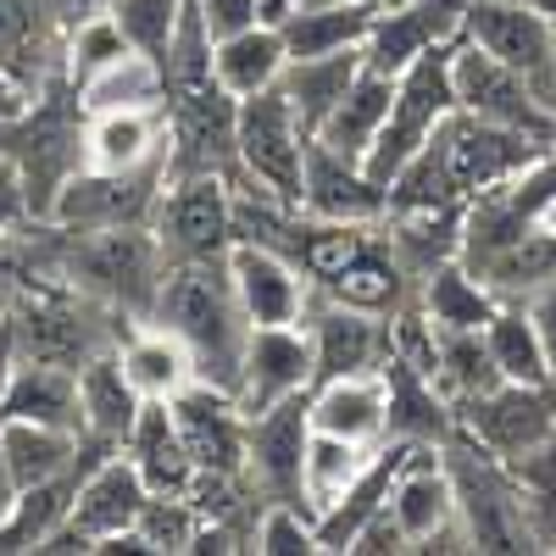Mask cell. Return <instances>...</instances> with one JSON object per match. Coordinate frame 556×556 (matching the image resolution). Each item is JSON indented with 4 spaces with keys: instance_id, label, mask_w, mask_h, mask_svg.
<instances>
[{
    "instance_id": "cell-47",
    "label": "cell",
    "mask_w": 556,
    "mask_h": 556,
    "mask_svg": "<svg viewBox=\"0 0 556 556\" xmlns=\"http://www.w3.org/2000/svg\"><path fill=\"white\" fill-rule=\"evenodd\" d=\"M28 106H34V89H28L17 73H7V67H0V123H17Z\"/></svg>"
},
{
    "instance_id": "cell-16",
    "label": "cell",
    "mask_w": 556,
    "mask_h": 556,
    "mask_svg": "<svg viewBox=\"0 0 556 556\" xmlns=\"http://www.w3.org/2000/svg\"><path fill=\"white\" fill-rule=\"evenodd\" d=\"M456 429H468L484 451L513 462V456H523V451H534L540 440L556 434V384L501 379L495 390H484L479 401H468L456 412Z\"/></svg>"
},
{
    "instance_id": "cell-10",
    "label": "cell",
    "mask_w": 556,
    "mask_h": 556,
    "mask_svg": "<svg viewBox=\"0 0 556 556\" xmlns=\"http://www.w3.org/2000/svg\"><path fill=\"white\" fill-rule=\"evenodd\" d=\"M451 78H456V106L462 112H473L484 123H501L513 134H529V139H540V146L556 151V112L534 96V84L523 73H513L490 51H479L473 39H456Z\"/></svg>"
},
{
    "instance_id": "cell-20",
    "label": "cell",
    "mask_w": 556,
    "mask_h": 556,
    "mask_svg": "<svg viewBox=\"0 0 556 556\" xmlns=\"http://www.w3.org/2000/svg\"><path fill=\"white\" fill-rule=\"evenodd\" d=\"M228 273H235V290L251 312L256 329H278V323H301L306 317V301H312V278L273 245H251V240H235L228 251Z\"/></svg>"
},
{
    "instance_id": "cell-22",
    "label": "cell",
    "mask_w": 556,
    "mask_h": 556,
    "mask_svg": "<svg viewBox=\"0 0 556 556\" xmlns=\"http://www.w3.org/2000/svg\"><path fill=\"white\" fill-rule=\"evenodd\" d=\"M312 390V340L301 323H278V329H256L251 334V351H245V374H240V412L256 417L278 401H290Z\"/></svg>"
},
{
    "instance_id": "cell-5",
    "label": "cell",
    "mask_w": 556,
    "mask_h": 556,
    "mask_svg": "<svg viewBox=\"0 0 556 556\" xmlns=\"http://www.w3.org/2000/svg\"><path fill=\"white\" fill-rule=\"evenodd\" d=\"M73 89L67 84H51V96L34 101L17 123H0V134H12L17 146H0V156H12L17 173H23V190H28V212L34 223H51L56 212V195L73 173H84V117H73Z\"/></svg>"
},
{
    "instance_id": "cell-37",
    "label": "cell",
    "mask_w": 556,
    "mask_h": 556,
    "mask_svg": "<svg viewBox=\"0 0 556 556\" xmlns=\"http://www.w3.org/2000/svg\"><path fill=\"white\" fill-rule=\"evenodd\" d=\"M434 384H440V395L451 401V412H462L468 401H479L484 390H495V384H501V367H495V356H490L484 329H456V334H440Z\"/></svg>"
},
{
    "instance_id": "cell-45",
    "label": "cell",
    "mask_w": 556,
    "mask_h": 556,
    "mask_svg": "<svg viewBox=\"0 0 556 556\" xmlns=\"http://www.w3.org/2000/svg\"><path fill=\"white\" fill-rule=\"evenodd\" d=\"M34 290V278H28V267H23V256L7 245V240H0V317H7L23 295Z\"/></svg>"
},
{
    "instance_id": "cell-51",
    "label": "cell",
    "mask_w": 556,
    "mask_h": 556,
    "mask_svg": "<svg viewBox=\"0 0 556 556\" xmlns=\"http://www.w3.org/2000/svg\"><path fill=\"white\" fill-rule=\"evenodd\" d=\"M106 7V0H78V12H101Z\"/></svg>"
},
{
    "instance_id": "cell-12",
    "label": "cell",
    "mask_w": 556,
    "mask_h": 556,
    "mask_svg": "<svg viewBox=\"0 0 556 556\" xmlns=\"http://www.w3.org/2000/svg\"><path fill=\"white\" fill-rule=\"evenodd\" d=\"M156 235L167 262H195V256H228L240 240L235 228V184L217 173L173 178L156 201Z\"/></svg>"
},
{
    "instance_id": "cell-33",
    "label": "cell",
    "mask_w": 556,
    "mask_h": 556,
    "mask_svg": "<svg viewBox=\"0 0 556 556\" xmlns=\"http://www.w3.org/2000/svg\"><path fill=\"white\" fill-rule=\"evenodd\" d=\"M406 278H412V267L395 256V245L384 235V240L367 245L345 273H334L317 295H329L340 306H356V312H374V317H395L406 306Z\"/></svg>"
},
{
    "instance_id": "cell-36",
    "label": "cell",
    "mask_w": 556,
    "mask_h": 556,
    "mask_svg": "<svg viewBox=\"0 0 556 556\" xmlns=\"http://www.w3.org/2000/svg\"><path fill=\"white\" fill-rule=\"evenodd\" d=\"M495 290L479 285V278L456 262H440L429 278H424V312L440 334H456V329H484V323L495 317Z\"/></svg>"
},
{
    "instance_id": "cell-35",
    "label": "cell",
    "mask_w": 556,
    "mask_h": 556,
    "mask_svg": "<svg viewBox=\"0 0 556 556\" xmlns=\"http://www.w3.org/2000/svg\"><path fill=\"white\" fill-rule=\"evenodd\" d=\"M484 340H490V356L501 367V379H513V384H556L529 301H501L495 317L484 323Z\"/></svg>"
},
{
    "instance_id": "cell-30",
    "label": "cell",
    "mask_w": 556,
    "mask_h": 556,
    "mask_svg": "<svg viewBox=\"0 0 556 556\" xmlns=\"http://www.w3.org/2000/svg\"><path fill=\"white\" fill-rule=\"evenodd\" d=\"M0 417H28V424H51L67 434H84V401H78V374L73 367H45V362H17V374L0 401Z\"/></svg>"
},
{
    "instance_id": "cell-50",
    "label": "cell",
    "mask_w": 556,
    "mask_h": 556,
    "mask_svg": "<svg viewBox=\"0 0 556 556\" xmlns=\"http://www.w3.org/2000/svg\"><path fill=\"white\" fill-rule=\"evenodd\" d=\"M545 228H551V235H556V190H551V201H545V217H540Z\"/></svg>"
},
{
    "instance_id": "cell-28",
    "label": "cell",
    "mask_w": 556,
    "mask_h": 556,
    "mask_svg": "<svg viewBox=\"0 0 556 556\" xmlns=\"http://www.w3.org/2000/svg\"><path fill=\"white\" fill-rule=\"evenodd\" d=\"M78 401H84V434L101 440V445H123L146 412V395L134 390V379L123 374V356L101 351L96 362L78 367Z\"/></svg>"
},
{
    "instance_id": "cell-3",
    "label": "cell",
    "mask_w": 556,
    "mask_h": 556,
    "mask_svg": "<svg viewBox=\"0 0 556 556\" xmlns=\"http://www.w3.org/2000/svg\"><path fill=\"white\" fill-rule=\"evenodd\" d=\"M440 456H445V473L456 490L462 534H468L473 551H545L529 506H523V490L495 451H484L468 429H456L440 445Z\"/></svg>"
},
{
    "instance_id": "cell-8",
    "label": "cell",
    "mask_w": 556,
    "mask_h": 556,
    "mask_svg": "<svg viewBox=\"0 0 556 556\" xmlns=\"http://www.w3.org/2000/svg\"><path fill=\"white\" fill-rule=\"evenodd\" d=\"M173 184L167 167V146L134 167H84L62 184L51 223L62 235H78V228H123V223H146L162 201V190Z\"/></svg>"
},
{
    "instance_id": "cell-25",
    "label": "cell",
    "mask_w": 556,
    "mask_h": 556,
    "mask_svg": "<svg viewBox=\"0 0 556 556\" xmlns=\"http://www.w3.org/2000/svg\"><path fill=\"white\" fill-rule=\"evenodd\" d=\"M379 7L367 0H295L273 23L285 34V51L295 56H334V51H362L367 34H374Z\"/></svg>"
},
{
    "instance_id": "cell-27",
    "label": "cell",
    "mask_w": 556,
    "mask_h": 556,
    "mask_svg": "<svg viewBox=\"0 0 556 556\" xmlns=\"http://www.w3.org/2000/svg\"><path fill=\"white\" fill-rule=\"evenodd\" d=\"M390 101H395V73L362 67L356 84L345 89V101L334 106V117L317 128V146H329L334 156L367 167V151L379 146V134H384V123H390Z\"/></svg>"
},
{
    "instance_id": "cell-32",
    "label": "cell",
    "mask_w": 556,
    "mask_h": 556,
    "mask_svg": "<svg viewBox=\"0 0 556 556\" xmlns=\"http://www.w3.org/2000/svg\"><path fill=\"white\" fill-rule=\"evenodd\" d=\"M101 456H112V451H96L89 462H78L73 473H62V479H45V484L23 490V495H17V506H12L7 518H0V551H45V540H51V534L67 523V513H73V501H78L84 473L96 468Z\"/></svg>"
},
{
    "instance_id": "cell-19",
    "label": "cell",
    "mask_w": 556,
    "mask_h": 556,
    "mask_svg": "<svg viewBox=\"0 0 556 556\" xmlns=\"http://www.w3.org/2000/svg\"><path fill=\"white\" fill-rule=\"evenodd\" d=\"M462 17H468V0H401L374 17L362 56L379 73H406L417 56H429L434 45L462 39Z\"/></svg>"
},
{
    "instance_id": "cell-7",
    "label": "cell",
    "mask_w": 556,
    "mask_h": 556,
    "mask_svg": "<svg viewBox=\"0 0 556 556\" xmlns=\"http://www.w3.org/2000/svg\"><path fill=\"white\" fill-rule=\"evenodd\" d=\"M306 146L312 134L301 128L295 106L285 101V89H262V96L240 101V128H235V151H240V178L251 190L301 206V178H306Z\"/></svg>"
},
{
    "instance_id": "cell-26",
    "label": "cell",
    "mask_w": 556,
    "mask_h": 556,
    "mask_svg": "<svg viewBox=\"0 0 556 556\" xmlns=\"http://www.w3.org/2000/svg\"><path fill=\"white\" fill-rule=\"evenodd\" d=\"M123 456L139 468V479L151 484V495H190L195 490V456L190 445H184L178 434V417L167 401H146V412H139L134 434L123 440Z\"/></svg>"
},
{
    "instance_id": "cell-9",
    "label": "cell",
    "mask_w": 556,
    "mask_h": 556,
    "mask_svg": "<svg viewBox=\"0 0 556 556\" xmlns=\"http://www.w3.org/2000/svg\"><path fill=\"white\" fill-rule=\"evenodd\" d=\"M96 295L73 301L67 290H28L12 312L7 329L17 345V362H45V367H78L96 362L101 351H112V329L96 323Z\"/></svg>"
},
{
    "instance_id": "cell-13",
    "label": "cell",
    "mask_w": 556,
    "mask_h": 556,
    "mask_svg": "<svg viewBox=\"0 0 556 556\" xmlns=\"http://www.w3.org/2000/svg\"><path fill=\"white\" fill-rule=\"evenodd\" d=\"M146 501H151V484L139 479L134 462H128V456H101L96 468L84 473L67 523L45 540V551H96V545H106V540L139 529Z\"/></svg>"
},
{
    "instance_id": "cell-44",
    "label": "cell",
    "mask_w": 556,
    "mask_h": 556,
    "mask_svg": "<svg viewBox=\"0 0 556 556\" xmlns=\"http://www.w3.org/2000/svg\"><path fill=\"white\" fill-rule=\"evenodd\" d=\"M201 17H206L212 39H223V34H240V28L262 23L267 0H201Z\"/></svg>"
},
{
    "instance_id": "cell-29",
    "label": "cell",
    "mask_w": 556,
    "mask_h": 556,
    "mask_svg": "<svg viewBox=\"0 0 556 556\" xmlns=\"http://www.w3.org/2000/svg\"><path fill=\"white\" fill-rule=\"evenodd\" d=\"M212 67H217L228 96L251 101V96H262V89H273L278 78H285V67H290L285 34H278L273 17H262V23H251L240 34H223V39H212Z\"/></svg>"
},
{
    "instance_id": "cell-2",
    "label": "cell",
    "mask_w": 556,
    "mask_h": 556,
    "mask_svg": "<svg viewBox=\"0 0 556 556\" xmlns=\"http://www.w3.org/2000/svg\"><path fill=\"white\" fill-rule=\"evenodd\" d=\"M540 156H551V146L456 106L434 128L429 146L406 162V173L390 184V201H401V206H468L490 184L534 167Z\"/></svg>"
},
{
    "instance_id": "cell-42",
    "label": "cell",
    "mask_w": 556,
    "mask_h": 556,
    "mask_svg": "<svg viewBox=\"0 0 556 556\" xmlns=\"http://www.w3.org/2000/svg\"><path fill=\"white\" fill-rule=\"evenodd\" d=\"M206 518L190 495H151L146 513H139V534L151 551H195Z\"/></svg>"
},
{
    "instance_id": "cell-1",
    "label": "cell",
    "mask_w": 556,
    "mask_h": 556,
    "mask_svg": "<svg viewBox=\"0 0 556 556\" xmlns=\"http://www.w3.org/2000/svg\"><path fill=\"white\" fill-rule=\"evenodd\" d=\"M156 329H167L195 362V379L217 384L235 395L245 374V351L256 323L235 290L228 256H195V262H173L156 295Z\"/></svg>"
},
{
    "instance_id": "cell-49",
    "label": "cell",
    "mask_w": 556,
    "mask_h": 556,
    "mask_svg": "<svg viewBox=\"0 0 556 556\" xmlns=\"http://www.w3.org/2000/svg\"><path fill=\"white\" fill-rule=\"evenodd\" d=\"M17 479H12V468H7V456H0V518H7L12 513V506H17Z\"/></svg>"
},
{
    "instance_id": "cell-6",
    "label": "cell",
    "mask_w": 556,
    "mask_h": 556,
    "mask_svg": "<svg viewBox=\"0 0 556 556\" xmlns=\"http://www.w3.org/2000/svg\"><path fill=\"white\" fill-rule=\"evenodd\" d=\"M451 56L456 39L434 45L429 56H417L406 73H395V101H390V123L379 134V146L367 151V173L379 184H395L406 173V162L434 139V128L456 112V78H451Z\"/></svg>"
},
{
    "instance_id": "cell-34",
    "label": "cell",
    "mask_w": 556,
    "mask_h": 556,
    "mask_svg": "<svg viewBox=\"0 0 556 556\" xmlns=\"http://www.w3.org/2000/svg\"><path fill=\"white\" fill-rule=\"evenodd\" d=\"M167 146V117L156 106H112L89 112L84 128V167H134Z\"/></svg>"
},
{
    "instance_id": "cell-17",
    "label": "cell",
    "mask_w": 556,
    "mask_h": 556,
    "mask_svg": "<svg viewBox=\"0 0 556 556\" xmlns=\"http://www.w3.org/2000/svg\"><path fill=\"white\" fill-rule=\"evenodd\" d=\"M390 513L406 534L412 551H473L456 518V490L445 473V456H434V445H424L395 479L390 490Z\"/></svg>"
},
{
    "instance_id": "cell-4",
    "label": "cell",
    "mask_w": 556,
    "mask_h": 556,
    "mask_svg": "<svg viewBox=\"0 0 556 556\" xmlns=\"http://www.w3.org/2000/svg\"><path fill=\"white\" fill-rule=\"evenodd\" d=\"M167 251L162 235L146 223H123V228H78L73 251L62 262V273L84 295H96L112 312L128 317H156V295L167 278Z\"/></svg>"
},
{
    "instance_id": "cell-46",
    "label": "cell",
    "mask_w": 556,
    "mask_h": 556,
    "mask_svg": "<svg viewBox=\"0 0 556 556\" xmlns=\"http://www.w3.org/2000/svg\"><path fill=\"white\" fill-rule=\"evenodd\" d=\"M529 312H534V329H540V340H545V356H551V374H556V285L534 290V295H529Z\"/></svg>"
},
{
    "instance_id": "cell-38",
    "label": "cell",
    "mask_w": 556,
    "mask_h": 556,
    "mask_svg": "<svg viewBox=\"0 0 556 556\" xmlns=\"http://www.w3.org/2000/svg\"><path fill=\"white\" fill-rule=\"evenodd\" d=\"M123 374L134 379V390L146 401H173L184 384H195V362L167 329H151V334H134L123 351Z\"/></svg>"
},
{
    "instance_id": "cell-21",
    "label": "cell",
    "mask_w": 556,
    "mask_h": 556,
    "mask_svg": "<svg viewBox=\"0 0 556 556\" xmlns=\"http://www.w3.org/2000/svg\"><path fill=\"white\" fill-rule=\"evenodd\" d=\"M301 212L329 223H384L390 184H379L362 162L334 156L329 146H306V178H301Z\"/></svg>"
},
{
    "instance_id": "cell-41",
    "label": "cell",
    "mask_w": 556,
    "mask_h": 556,
    "mask_svg": "<svg viewBox=\"0 0 556 556\" xmlns=\"http://www.w3.org/2000/svg\"><path fill=\"white\" fill-rule=\"evenodd\" d=\"M506 468H513V479H518V490H523V506H529L540 540L556 545V434L540 440L534 451L513 456Z\"/></svg>"
},
{
    "instance_id": "cell-48",
    "label": "cell",
    "mask_w": 556,
    "mask_h": 556,
    "mask_svg": "<svg viewBox=\"0 0 556 556\" xmlns=\"http://www.w3.org/2000/svg\"><path fill=\"white\" fill-rule=\"evenodd\" d=\"M17 374V345H12V329H7V317H0V401H7V384Z\"/></svg>"
},
{
    "instance_id": "cell-43",
    "label": "cell",
    "mask_w": 556,
    "mask_h": 556,
    "mask_svg": "<svg viewBox=\"0 0 556 556\" xmlns=\"http://www.w3.org/2000/svg\"><path fill=\"white\" fill-rule=\"evenodd\" d=\"M251 551L262 556H317L323 551V534H317V518L301 513V506H267V513L256 518V540Z\"/></svg>"
},
{
    "instance_id": "cell-23",
    "label": "cell",
    "mask_w": 556,
    "mask_h": 556,
    "mask_svg": "<svg viewBox=\"0 0 556 556\" xmlns=\"http://www.w3.org/2000/svg\"><path fill=\"white\" fill-rule=\"evenodd\" d=\"M417 451H424L417 440H384V445H374V456H367V462H362V473L340 490V501L317 513L323 551H351V540H356V534L390 506V490H395L401 468H406Z\"/></svg>"
},
{
    "instance_id": "cell-24",
    "label": "cell",
    "mask_w": 556,
    "mask_h": 556,
    "mask_svg": "<svg viewBox=\"0 0 556 556\" xmlns=\"http://www.w3.org/2000/svg\"><path fill=\"white\" fill-rule=\"evenodd\" d=\"M312 429L340 434L356 445H384L390 440V379L379 374H345L312 390Z\"/></svg>"
},
{
    "instance_id": "cell-31",
    "label": "cell",
    "mask_w": 556,
    "mask_h": 556,
    "mask_svg": "<svg viewBox=\"0 0 556 556\" xmlns=\"http://www.w3.org/2000/svg\"><path fill=\"white\" fill-rule=\"evenodd\" d=\"M367 67L362 51H334V56H295L285 67V78H278V89H285V101L295 106L301 128L317 139V128L334 117V106L345 101V89L356 84V73Z\"/></svg>"
},
{
    "instance_id": "cell-11",
    "label": "cell",
    "mask_w": 556,
    "mask_h": 556,
    "mask_svg": "<svg viewBox=\"0 0 556 556\" xmlns=\"http://www.w3.org/2000/svg\"><path fill=\"white\" fill-rule=\"evenodd\" d=\"M462 39H473L479 51L506 62L534 84V96L556 112V23L540 17L523 0H468Z\"/></svg>"
},
{
    "instance_id": "cell-39",
    "label": "cell",
    "mask_w": 556,
    "mask_h": 556,
    "mask_svg": "<svg viewBox=\"0 0 556 556\" xmlns=\"http://www.w3.org/2000/svg\"><path fill=\"white\" fill-rule=\"evenodd\" d=\"M367 456H374V445H356V440L312 429V445H306V506H312V518L323 513V506L340 501V490L362 473Z\"/></svg>"
},
{
    "instance_id": "cell-18",
    "label": "cell",
    "mask_w": 556,
    "mask_h": 556,
    "mask_svg": "<svg viewBox=\"0 0 556 556\" xmlns=\"http://www.w3.org/2000/svg\"><path fill=\"white\" fill-rule=\"evenodd\" d=\"M306 340H312V390L345 379V374H379L395 356V329L374 312H356L323 295V306L306 317Z\"/></svg>"
},
{
    "instance_id": "cell-15",
    "label": "cell",
    "mask_w": 556,
    "mask_h": 556,
    "mask_svg": "<svg viewBox=\"0 0 556 556\" xmlns=\"http://www.w3.org/2000/svg\"><path fill=\"white\" fill-rule=\"evenodd\" d=\"M178 434L190 445L201 473H223V479H245L251 473V417L240 412V401L217 390V384H184L173 401Z\"/></svg>"
},
{
    "instance_id": "cell-14",
    "label": "cell",
    "mask_w": 556,
    "mask_h": 556,
    "mask_svg": "<svg viewBox=\"0 0 556 556\" xmlns=\"http://www.w3.org/2000/svg\"><path fill=\"white\" fill-rule=\"evenodd\" d=\"M306 445H312V390L251 417V473H256L262 501L312 513L306 506Z\"/></svg>"
},
{
    "instance_id": "cell-40",
    "label": "cell",
    "mask_w": 556,
    "mask_h": 556,
    "mask_svg": "<svg viewBox=\"0 0 556 556\" xmlns=\"http://www.w3.org/2000/svg\"><path fill=\"white\" fill-rule=\"evenodd\" d=\"M101 12H112V23L123 28V39L134 45L146 62L167 67L173 51V34L184 23V0H106Z\"/></svg>"
}]
</instances>
